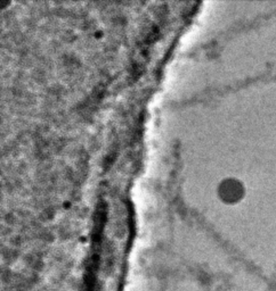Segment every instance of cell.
Here are the masks:
<instances>
[{
	"label": "cell",
	"mask_w": 276,
	"mask_h": 291,
	"mask_svg": "<svg viewBox=\"0 0 276 291\" xmlns=\"http://www.w3.org/2000/svg\"><path fill=\"white\" fill-rule=\"evenodd\" d=\"M224 195L227 199H237L239 198V192H240V188H238V186L235 185V183L232 182H228L225 185L224 190Z\"/></svg>",
	"instance_id": "cell-1"
}]
</instances>
